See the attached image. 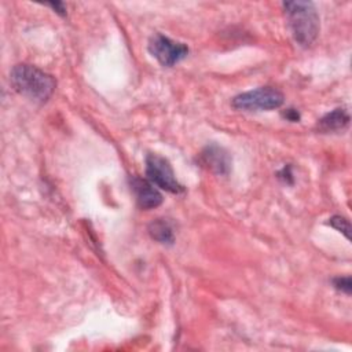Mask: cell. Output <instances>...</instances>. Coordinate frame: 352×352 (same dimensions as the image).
<instances>
[{
    "label": "cell",
    "mask_w": 352,
    "mask_h": 352,
    "mask_svg": "<svg viewBox=\"0 0 352 352\" xmlns=\"http://www.w3.org/2000/svg\"><path fill=\"white\" fill-rule=\"evenodd\" d=\"M131 188L135 194L136 202L139 208L148 210L160 206L162 204L161 192L154 187L151 182L142 177H132L131 179Z\"/></svg>",
    "instance_id": "52a82bcc"
},
{
    "label": "cell",
    "mask_w": 352,
    "mask_h": 352,
    "mask_svg": "<svg viewBox=\"0 0 352 352\" xmlns=\"http://www.w3.org/2000/svg\"><path fill=\"white\" fill-rule=\"evenodd\" d=\"M283 116H285L289 121H293V122H296V121L300 120V114H298V111L294 110V109H287Z\"/></svg>",
    "instance_id": "4fadbf2b"
},
{
    "label": "cell",
    "mask_w": 352,
    "mask_h": 352,
    "mask_svg": "<svg viewBox=\"0 0 352 352\" xmlns=\"http://www.w3.org/2000/svg\"><path fill=\"white\" fill-rule=\"evenodd\" d=\"M47 6H50L56 14H59V15H62V16H65L66 15V7H65V4L63 3H59V1H52V3H47Z\"/></svg>",
    "instance_id": "7c38bea8"
},
{
    "label": "cell",
    "mask_w": 352,
    "mask_h": 352,
    "mask_svg": "<svg viewBox=\"0 0 352 352\" xmlns=\"http://www.w3.org/2000/svg\"><path fill=\"white\" fill-rule=\"evenodd\" d=\"M148 52L162 66L172 67L187 56L188 47L184 43H179L161 33H155L148 40Z\"/></svg>",
    "instance_id": "5b68a950"
},
{
    "label": "cell",
    "mask_w": 352,
    "mask_h": 352,
    "mask_svg": "<svg viewBox=\"0 0 352 352\" xmlns=\"http://www.w3.org/2000/svg\"><path fill=\"white\" fill-rule=\"evenodd\" d=\"M10 82L18 94L40 103L47 102L56 88V81L51 74L26 63L11 69Z\"/></svg>",
    "instance_id": "6da1fadb"
},
{
    "label": "cell",
    "mask_w": 352,
    "mask_h": 352,
    "mask_svg": "<svg viewBox=\"0 0 352 352\" xmlns=\"http://www.w3.org/2000/svg\"><path fill=\"white\" fill-rule=\"evenodd\" d=\"M146 176L148 182L168 192L180 194L184 191V187L177 182L169 161L161 155L147 154Z\"/></svg>",
    "instance_id": "277c9868"
},
{
    "label": "cell",
    "mask_w": 352,
    "mask_h": 352,
    "mask_svg": "<svg viewBox=\"0 0 352 352\" xmlns=\"http://www.w3.org/2000/svg\"><path fill=\"white\" fill-rule=\"evenodd\" d=\"M278 175H279V177H280V179H283V180H285V182H286V179H289V177H292V172H290V166H287V168H286V166H285V168H283V169H282V170H280V172H279V173H278Z\"/></svg>",
    "instance_id": "5bb4252c"
},
{
    "label": "cell",
    "mask_w": 352,
    "mask_h": 352,
    "mask_svg": "<svg viewBox=\"0 0 352 352\" xmlns=\"http://www.w3.org/2000/svg\"><path fill=\"white\" fill-rule=\"evenodd\" d=\"M199 162L216 175H228L231 170V157L219 144H208L199 154Z\"/></svg>",
    "instance_id": "8992f818"
},
{
    "label": "cell",
    "mask_w": 352,
    "mask_h": 352,
    "mask_svg": "<svg viewBox=\"0 0 352 352\" xmlns=\"http://www.w3.org/2000/svg\"><path fill=\"white\" fill-rule=\"evenodd\" d=\"M148 235L162 245H172L175 241V234L172 224L166 219H155L147 227Z\"/></svg>",
    "instance_id": "9c48e42d"
},
{
    "label": "cell",
    "mask_w": 352,
    "mask_h": 352,
    "mask_svg": "<svg viewBox=\"0 0 352 352\" xmlns=\"http://www.w3.org/2000/svg\"><path fill=\"white\" fill-rule=\"evenodd\" d=\"M285 102L280 91L272 87H260L252 91L242 92L232 98L231 104L234 109L246 111H270L279 109Z\"/></svg>",
    "instance_id": "3957f363"
},
{
    "label": "cell",
    "mask_w": 352,
    "mask_h": 352,
    "mask_svg": "<svg viewBox=\"0 0 352 352\" xmlns=\"http://www.w3.org/2000/svg\"><path fill=\"white\" fill-rule=\"evenodd\" d=\"M293 38L301 47H309L318 37L320 21L318 11L311 1L282 3Z\"/></svg>",
    "instance_id": "7a4b0ae2"
},
{
    "label": "cell",
    "mask_w": 352,
    "mask_h": 352,
    "mask_svg": "<svg viewBox=\"0 0 352 352\" xmlns=\"http://www.w3.org/2000/svg\"><path fill=\"white\" fill-rule=\"evenodd\" d=\"M327 224L331 226L333 228H336L337 231L342 232L345 235V238L349 239V236H351V226H349V221L345 217H342V216H333V217L329 219Z\"/></svg>",
    "instance_id": "30bf717a"
},
{
    "label": "cell",
    "mask_w": 352,
    "mask_h": 352,
    "mask_svg": "<svg viewBox=\"0 0 352 352\" xmlns=\"http://www.w3.org/2000/svg\"><path fill=\"white\" fill-rule=\"evenodd\" d=\"M333 286L345 293V294H351L352 292V280H351V276H337L333 279Z\"/></svg>",
    "instance_id": "8fae6325"
},
{
    "label": "cell",
    "mask_w": 352,
    "mask_h": 352,
    "mask_svg": "<svg viewBox=\"0 0 352 352\" xmlns=\"http://www.w3.org/2000/svg\"><path fill=\"white\" fill-rule=\"evenodd\" d=\"M349 124V114L345 109H334L333 111L324 114L318 121V128L322 132H336L342 131Z\"/></svg>",
    "instance_id": "ba28073f"
}]
</instances>
